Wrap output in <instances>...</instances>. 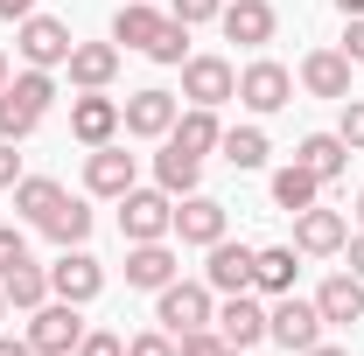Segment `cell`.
<instances>
[{
	"label": "cell",
	"mask_w": 364,
	"mask_h": 356,
	"mask_svg": "<svg viewBox=\"0 0 364 356\" xmlns=\"http://www.w3.org/2000/svg\"><path fill=\"white\" fill-rule=\"evenodd\" d=\"M119 238L127 245H154V238H176V196L168 189H127L119 196Z\"/></svg>",
	"instance_id": "obj_1"
},
{
	"label": "cell",
	"mask_w": 364,
	"mask_h": 356,
	"mask_svg": "<svg viewBox=\"0 0 364 356\" xmlns=\"http://www.w3.org/2000/svg\"><path fill=\"white\" fill-rule=\"evenodd\" d=\"M154 321H161L168 335H189V328H210V321H218V294H210L203 279H168V287L154 294Z\"/></svg>",
	"instance_id": "obj_2"
},
{
	"label": "cell",
	"mask_w": 364,
	"mask_h": 356,
	"mask_svg": "<svg viewBox=\"0 0 364 356\" xmlns=\"http://www.w3.org/2000/svg\"><path fill=\"white\" fill-rule=\"evenodd\" d=\"M77 343H85V308L49 294L43 308L28 314V350L36 356H77Z\"/></svg>",
	"instance_id": "obj_3"
},
{
	"label": "cell",
	"mask_w": 364,
	"mask_h": 356,
	"mask_svg": "<svg viewBox=\"0 0 364 356\" xmlns=\"http://www.w3.org/2000/svg\"><path fill=\"white\" fill-rule=\"evenodd\" d=\"M322 328H329V321H322V308H316V301H294V294H280V301L267 308V343H280L287 356L316 350V343H322Z\"/></svg>",
	"instance_id": "obj_4"
},
{
	"label": "cell",
	"mask_w": 364,
	"mask_h": 356,
	"mask_svg": "<svg viewBox=\"0 0 364 356\" xmlns=\"http://www.w3.org/2000/svg\"><path fill=\"white\" fill-rule=\"evenodd\" d=\"M14 49H21L28 70H63L70 49H77V35H70V21H56V14H28L21 35H14Z\"/></svg>",
	"instance_id": "obj_5"
},
{
	"label": "cell",
	"mask_w": 364,
	"mask_h": 356,
	"mask_svg": "<svg viewBox=\"0 0 364 356\" xmlns=\"http://www.w3.org/2000/svg\"><path fill=\"white\" fill-rule=\"evenodd\" d=\"M343 245H350V217L343 210H322V203L294 210V252L301 259H336Z\"/></svg>",
	"instance_id": "obj_6"
},
{
	"label": "cell",
	"mask_w": 364,
	"mask_h": 356,
	"mask_svg": "<svg viewBox=\"0 0 364 356\" xmlns=\"http://www.w3.org/2000/svg\"><path fill=\"white\" fill-rule=\"evenodd\" d=\"M49 294H56V301H77V308H91V301L105 294V266L91 259L85 245H70V252L49 266Z\"/></svg>",
	"instance_id": "obj_7"
},
{
	"label": "cell",
	"mask_w": 364,
	"mask_h": 356,
	"mask_svg": "<svg viewBox=\"0 0 364 356\" xmlns=\"http://www.w3.org/2000/svg\"><path fill=\"white\" fill-rule=\"evenodd\" d=\"M140 182V161L119 147V140H105V147H91V161H85V189L91 196H105V203H119L127 189Z\"/></svg>",
	"instance_id": "obj_8"
},
{
	"label": "cell",
	"mask_w": 364,
	"mask_h": 356,
	"mask_svg": "<svg viewBox=\"0 0 364 356\" xmlns=\"http://www.w3.org/2000/svg\"><path fill=\"white\" fill-rule=\"evenodd\" d=\"M176 91H161V84H147V91H134L127 105H119V126L134 140H168V126H176Z\"/></svg>",
	"instance_id": "obj_9"
},
{
	"label": "cell",
	"mask_w": 364,
	"mask_h": 356,
	"mask_svg": "<svg viewBox=\"0 0 364 356\" xmlns=\"http://www.w3.org/2000/svg\"><path fill=\"white\" fill-rule=\"evenodd\" d=\"M287 98H294V77H287V63L259 56V63H245V70H238V105H245V112H280Z\"/></svg>",
	"instance_id": "obj_10"
},
{
	"label": "cell",
	"mask_w": 364,
	"mask_h": 356,
	"mask_svg": "<svg viewBox=\"0 0 364 356\" xmlns=\"http://www.w3.org/2000/svg\"><path fill=\"white\" fill-rule=\"evenodd\" d=\"M182 98L189 105H225V98H238V70L225 56H189L182 63Z\"/></svg>",
	"instance_id": "obj_11"
},
{
	"label": "cell",
	"mask_w": 364,
	"mask_h": 356,
	"mask_svg": "<svg viewBox=\"0 0 364 356\" xmlns=\"http://www.w3.org/2000/svg\"><path fill=\"white\" fill-rule=\"evenodd\" d=\"M218 28H225V43H238V49H267L273 28H280V14H273V0H231L225 14H218Z\"/></svg>",
	"instance_id": "obj_12"
},
{
	"label": "cell",
	"mask_w": 364,
	"mask_h": 356,
	"mask_svg": "<svg viewBox=\"0 0 364 356\" xmlns=\"http://www.w3.org/2000/svg\"><path fill=\"white\" fill-rule=\"evenodd\" d=\"M218 335H225L231 350L267 343V308H259V294H252V287H245V294H225V308H218Z\"/></svg>",
	"instance_id": "obj_13"
},
{
	"label": "cell",
	"mask_w": 364,
	"mask_h": 356,
	"mask_svg": "<svg viewBox=\"0 0 364 356\" xmlns=\"http://www.w3.org/2000/svg\"><path fill=\"white\" fill-rule=\"evenodd\" d=\"M70 133L85 140V147H105V140L119 133V98H105V91H77V98H70Z\"/></svg>",
	"instance_id": "obj_14"
},
{
	"label": "cell",
	"mask_w": 364,
	"mask_h": 356,
	"mask_svg": "<svg viewBox=\"0 0 364 356\" xmlns=\"http://www.w3.org/2000/svg\"><path fill=\"white\" fill-rule=\"evenodd\" d=\"M252 252H259V245L218 238V245H210V266H203V287H210V294H245V287H252Z\"/></svg>",
	"instance_id": "obj_15"
},
{
	"label": "cell",
	"mask_w": 364,
	"mask_h": 356,
	"mask_svg": "<svg viewBox=\"0 0 364 356\" xmlns=\"http://www.w3.org/2000/svg\"><path fill=\"white\" fill-rule=\"evenodd\" d=\"M168 279H182V259L168 252V238H154V245H127V287L161 294Z\"/></svg>",
	"instance_id": "obj_16"
},
{
	"label": "cell",
	"mask_w": 364,
	"mask_h": 356,
	"mask_svg": "<svg viewBox=\"0 0 364 356\" xmlns=\"http://www.w3.org/2000/svg\"><path fill=\"white\" fill-rule=\"evenodd\" d=\"M176 238L210 252V245L225 238V203H218V196H182L176 203Z\"/></svg>",
	"instance_id": "obj_17"
},
{
	"label": "cell",
	"mask_w": 364,
	"mask_h": 356,
	"mask_svg": "<svg viewBox=\"0 0 364 356\" xmlns=\"http://www.w3.org/2000/svg\"><path fill=\"white\" fill-rule=\"evenodd\" d=\"M350 70H358V63H350L343 49H309V56H301V84L316 91V98H336V105L350 98Z\"/></svg>",
	"instance_id": "obj_18"
},
{
	"label": "cell",
	"mask_w": 364,
	"mask_h": 356,
	"mask_svg": "<svg viewBox=\"0 0 364 356\" xmlns=\"http://www.w3.org/2000/svg\"><path fill=\"white\" fill-rule=\"evenodd\" d=\"M316 308H322V321H329V328L364 321V279H358V272H329V279L316 287Z\"/></svg>",
	"instance_id": "obj_19"
},
{
	"label": "cell",
	"mask_w": 364,
	"mask_h": 356,
	"mask_svg": "<svg viewBox=\"0 0 364 356\" xmlns=\"http://www.w3.org/2000/svg\"><path fill=\"white\" fill-rule=\"evenodd\" d=\"M63 70H70V84H77V91H105L112 77H119V43H77Z\"/></svg>",
	"instance_id": "obj_20"
},
{
	"label": "cell",
	"mask_w": 364,
	"mask_h": 356,
	"mask_svg": "<svg viewBox=\"0 0 364 356\" xmlns=\"http://www.w3.org/2000/svg\"><path fill=\"white\" fill-rule=\"evenodd\" d=\"M168 140H176L182 154H218V140H225V126H218V105H189V112H176V126H168Z\"/></svg>",
	"instance_id": "obj_21"
},
{
	"label": "cell",
	"mask_w": 364,
	"mask_h": 356,
	"mask_svg": "<svg viewBox=\"0 0 364 356\" xmlns=\"http://www.w3.org/2000/svg\"><path fill=\"white\" fill-rule=\"evenodd\" d=\"M294 272H301V259H294V245H259L252 252V294H294Z\"/></svg>",
	"instance_id": "obj_22"
},
{
	"label": "cell",
	"mask_w": 364,
	"mask_h": 356,
	"mask_svg": "<svg viewBox=\"0 0 364 356\" xmlns=\"http://www.w3.org/2000/svg\"><path fill=\"white\" fill-rule=\"evenodd\" d=\"M161 28H168V14H154V7H147V0H127V7H119V14H112V43H127V49H140V56H147V49H154V35H161Z\"/></svg>",
	"instance_id": "obj_23"
},
{
	"label": "cell",
	"mask_w": 364,
	"mask_h": 356,
	"mask_svg": "<svg viewBox=\"0 0 364 356\" xmlns=\"http://www.w3.org/2000/svg\"><path fill=\"white\" fill-rule=\"evenodd\" d=\"M0 294H7V308H43L49 301V266H36V259H21V266H7L0 272Z\"/></svg>",
	"instance_id": "obj_24"
},
{
	"label": "cell",
	"mask_w": 364,
	"mask_h": 356,
	"mask_svg": "<svg viewBox=\"0 0 364 356\" xmlns=\"http://www.w3.org/2000/svg\"><path fill=\"white\" fill-rule=\"evenodd\" d=\"M294 161H301V168H309V175L322 182V189H329V182H336L343 168H350V147H343L336 133H309V140H301V154H294Z\"/></svg>",
	"instance_id": "obj_25"
},
{
	"label": "cell",
	"mask_w": 364,
	"mask_h": 356,
	"mask_svg": "<svg viewBox=\"0 0 364 356\" xmlns=\"http://www.w3.org/2000/svg\"><path fill=\"white\" fill-rule=\"evenodd\" d=\"M154 182H161L168 196H196V182H203V161H196V154H182L176 140H161V154H154Z\"/></svg>",
	"instance_id": "obj_26"
},
{
	"label": "cell",
	"mask_w": 364,
	"mask_h": 356,
	"mask_svg": "<svg viewBox=\"0 0 364 356\" xmlns=\"http://www.w3.org/2000/svg\"><path fill=\"white\" fill-rule=\"evenodd\" d=\"M56 203H63V182H56V175H21V182H14V217H21V223L43 230V217L56 210Z\"/></svg>",
	"instance_id": "obj_27"
},
{
	"label": "cell",
	"mask_w": 364,
	"mask_h": 356,
	"mask_svg": "<svg viewBox=\"0 0 364 356\" xmlns=\"http://www.w3.org/2000/svg\"><path fill=\"white\" fill-rule=\"evenodd\" d=\"M43 238L56 245V252L85 245V238H91V203H77V196H63V203H56V210L43 217Z\"/></svg>",
	"instance_id": "obj_28"
},
{
	"label": "cell",
	"mask_w": 364,
	"mask_h": 356,
	"mask_svg": "<svg viewBox=\"0 0 364 356\" xmlns=\"http://www.w3.org/2000/svg\"><path fill=\"white\" fill-rule=\"evenodd\" d=\"M273 203H280V210H287V217H294V210H309V203H322V182L309 175V168H301V161H287V168H280V175H273Z\"/></svg>",
	"instance_id": "obj_29"
},
{
	"label": "cell",
	"mask_w": 364,
	"mask_h": 356,
	"mask_svg": "<svg viewBox=\"0 0 364 356\" xmlns=\"http://www.w3.org/2000/svg\"><path fill=\"white\" fill-rule=\"evenodd\" d=\"M218 154H225L231 168H267V133H259V126H225Z\"/></svg>",
	"instance_id": "obj_30"
},
{
	"label": "cell",
	"mask_w": 364,
	"mask_h": 356,
	"mask_svg": "<svg viewBox=\"0 0 364 356\" xmlns=\"http://www.w3.org/2000/svg\"><path fill=\"white\" fill-rule=\"evenodd\" d=\"M36 126H43V112H36V105H21L14 91H0V140H28Z\"/></svg>",
	"instance_id": "obj_31"
},
{
	"label": "cell",
	"mask_w": 364,
	"mask_h": 356,
	"mask_svg": "<svg viewBox=\"0 0 364 356\" xmlns=\"http://www.w3.org/2000/svg\"><path fill=\"white\" fill-rule=\"evenodd\" d=\"M147 56H154V63H189V28H182L176 14H168V28L154 35V49H147Z\"/></svg>",
	"instance_id": "obj_32"
},
{
	"label": "cell",
	"mask_w": 364,
	"mask_h": 356,
	"mask_svg": "<svg viewBox=\"0 0 364 356\" xmlns=\"http://www.w3.org/2000/svg\"><path fill=\"white\" fill-rule=\"evenodd\" d=\"M231 343L225 335H218V321H210V328H189V335H176V356H225Z\"/></svg>",
	"instance_id": "obj_33"
},
{
	"label": "cell",
	"mask_w": 364,
	"mask_h": 356,
	"mask_svg": "<svg viewBox=\"0 0 364 356\" xmlns=\"http://www.w3.org/2000/svg\"><path fill=\"white\" fill-rule=\"evenodd\" d=\"M336 140H343L350 154H364V98H343V119H336Z\"/></svg>",
	"instance_id": "obj_34"
},
{
	"label": "cell",
	"mask_w": 364,
	"mask_h": 356,
	"mask_svg": "<svg viewBox=\"0 0 364 356\" xmlns=\"http://www.w3.org/2000/svg\"><path fill=\"white\" fill-rule=\"evenodd\" d=\"M168 14H176L182 28H203V21H218V14H225V0H176Z\"/></svg>",
	"instance_id": "obj_35"
},
{
	"label": "cell",
	"mask_w": 364,
	"mask_h": 356,
	"mask_svg": "<svg viewBox=\"0 0 364 356\" xmlns=\"http://www.w3.org/2000/svg\"><path fill=\"white\" fill-rule=\"evenodd\" d=\"M127 356H176V335H168V328H147V335L127 343Z\"/></svg>",
	"instance_id": "obj_36"
},
{
	"label": "cell",
	"mask_w": 364,
	"mask_h": 356,
	"mask_svg": "<svg viewBox=\"0 0 364 356\" xmlns=\"http://www.w3.org/2000/svg\"><path fill=\"white\" fill-rule=\"evenodd\" d=\"M77 356H127V343H119L112 328H85V343H77Z\"/></svg>",
	"instance_id": "obj_37"
},
{
	"label": "cell",
	"mask_w": 364,
	"mask_h": 356,
	"mask_svg": "<svg viewBox=\"0 0 364 356\" xmlns=\"http://www.w3.org/2000/svg\"><path fill=\"white\" fill-rule=\"evenodd\" d=\"M21 259H28V238H21V223H0V272L21 266Z\"/></svg>",
	"instance_id": "obj_38"
},
{
	"label": "cell",
	"mask_w": 364,
	"mask_h": 356,
	"mask_svg": "<svg viewBox=\"0 0 364 356\" xmlns=\"http://www.w3.org/2000/svg\"><path fill=\"white\" fill-rule=\"evenodd\" d=\"M343 21H350V28H343V56L364 63V14H343Z\"/></svg>",
	"instance_id": "obj_39"
},
{
	"label": "cell",
	"mask_w": 364,
	"mask_h": 356,
	"mask_svg": "<svg viewBox=\"0 0 364 356\" xmlns=\"http://www.w3.org/2000/svg\"><path fill=\"white\" fill-rule=\"evenodd\" d=\"M21 182V154H14V140H0V189H14Z\"/></svg>",
	"instance_id": "obj_40"
},
{
	"label": "cell",
	"mask_w": 364,
	"mask_h": 356,
	"mask_svg": "<svg viewBox=\"0 0 364 356\" xmlns=\"http://www.w3.org/2000/svg\"><path fill=\"white\" fill-rule=\"evenodd\" d=\"M36 14V0H0V21H28Z\"/></svg>",
	"instance_id": "obj_41"
},
{
	"label": "cell",
	"mask_w": 364,
	"mask_h": 356,
	"mask_svg": "<svg viewBox=\"0 0 364 356\" xmlns=\"http://www.w3.org/2000/svg\"><path fill=\"white\" fill-rule=\"evenodd\" d=\"M0 356H36V350H28V335H7L0 328Z\"/></svg>",
	"instance_id": "obj_42"
},
{
	"label": "cell",
	"mask_w": 364,
	"mask_h": 356,
	"mask_svg": "<svg viewBox=\"0 0 364 356\" xmlns=\"http://www.w3.org/2000/svg\"><path fill=\"white\" fill-rule=\"evenodd\" d=\"M350 272H358V279H364V230H358V238H350Z\"/></svg>",
	"instance_id": "obj_43"
},
{
	"label": "cell",
	"mask_w": 364,
	"mask_h": 356,
	"mask_svg": "<svg viewBox=\"0 0 364 356\" xmlns=\"http://www.w3.org/2000/svg\"><path fill=\"white\" fill-rule=\"evenodd\" d=\"M301 356H350V350H336V343H316V350H301Z\"/></svg>",
	"instance_id": "obj_44"
},
{
	"label": "cell",
	"mask_w": 364,
	"mask_h": 356,
	"mask_svg": "<svg viewBox=\"0 0 364 356\" xmlns=\"http://www.w3.org/2000/svg\"><path fill=\"white\" fill-rule=\"evenodd\" d=\"M336 7H343V14H364V0H336Z\"/></svg>",
	"instance_id": "obj_45"
},
{
	"label": "cell",
	"mask_w": 364,
	"mask_h": 356,
	"mask_svg": "<svg viewBox=\"0 0 364 356\" xmlns=\"http://www.w3.org/2000/svg\"><path fill=\"white\" fill-rule=\"evenodd\" d=\"M0 91H7V56H0Z\"/></svg>",
	"instance_id": "obj_46"
},
{
	"label": "cell",
	"mask_w": 364,
	"mask_h": 356,
	"mask_svg": "<svg viewBox=\"0 0 364 356\" xmlns=\"http://www.w3.org/2000/svg\"><path fill=\"white\" fill-rule=\"evenodd\" d=\"M358 223H364V189H358Z\"/></svg>",
	"instance_id": "obj_47"
},
{
	"label": "cell",
	"mask_w": 364,
	"mask_h": 356,
	"mask_svg": "<svg viewBox=\"0 0 364 356\" xmlns=\"http://www.w3.org/2000/svg\"><path fill=\"white\" fill-rule=\"evenodd\" d=\"M0 321H7V294H0Z\"/></svg>",
	"instance_id": "obj_48"
},
{
	"label": "cell",
	"mask_w": 364,
	"mask_h": 356,
	"mask_svg": "<svg viewBox=\"0 0 364 356\" xmlns=\"http://www.w3.org/2000/svg\"><path fill=\"white\" fill-rule=\"evenodd\" d=\"M225 356H245V350H225Z\"/></svg>",
	"instance_id": "obj_49"
}]
</instances>
